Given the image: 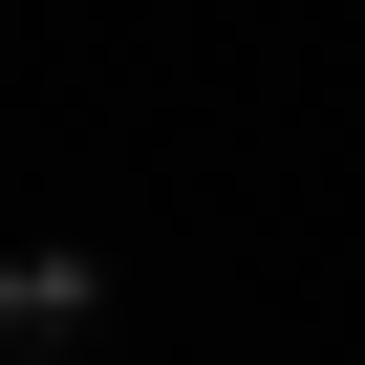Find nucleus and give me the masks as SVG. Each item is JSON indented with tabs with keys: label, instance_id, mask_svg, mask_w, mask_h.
Listing matches in <instances>:
<instances>
[{
	"label": "nucleus",
	"instance_id": "obj_1",
	"mask_svg": "<svg viewBox=\"0 0 365 365\" xmlns=\"http://www.w3.org/2000/svg\"><path fill=\"white\" fill-rule=\"evenodd\" d=\"M86 322H108L86 258H0V365H86Z\"/></svg>",
	"mask_w": 365,
	"mask_h": 365
}]
</instances>
